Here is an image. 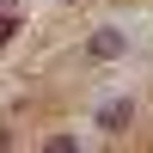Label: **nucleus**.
<instances>
[{
  "label": "nucleus",
  "mask_w": 153,
  "mask_h": 153,
  "mask_svg": "<svg viewBox=\"0 0 153 153\" xmlns=\"http://www.w3.org/2000/svg\"><path fill=\"white\" fill-rule=\"evenodd\" d=\"M123 123H135V104H129V98H110V104L98 110V129H104V135H123Z\"/></svg>",
  "instance_id": "1"
},
{
  "label": "nucleus",
  "mask_w": 153,
  "mask_h": 153,
  "mask_svg": "<svg viewBox=\"0 0 153 153\" xmlns=\"http://www.w3.org/2000/svg\"><path fill=\"white\" fill-rule=\"evenodd\" d=\"M92 55H104V61L123 55V37H117V31H98V37H92Z\"/></svg>",
  "instance_id": "2"
},
{
  "label": "nucleus",
  "mask_w": 153,
  "mask_h": 153,
  "mask_svg": "<svg viewBox=\"0 0 153 153\" xmlns=\"http://www.w3.org/2000/svg\"><path fill=\"white\" fill-rule=\"evenodd\" d=\"M19 37V19H12V6H0V43H12Z\"/></svg>",
  "instance_id": "3"
},
{
  "label": "nucleus",
  "mask_w": 153,
  "mask_h": 153,
  "mask_svg": "<svg viewBox=\"0 0 153 153\" xmlns=\"http://www.w3.org/2000/svg\"><path fill=\"white\" fill-rule=\"evenodd\" d=\"M0 6H19V0H0Z\"/></svg>",
  "instance_id": "4"
},
{
  "label": "nucleus",
  "mask_w": 153,
  "mask_h": 153,
  "mask_svg": "<svg viewBox=\"0 0 153 153\" xmlns=\"http://www.w3.org/2000/svg\"><path fill=\"white\" fill-rule=\"evenodd\" d=\"M0 147H6V129H0Z\"/></svg>",
  "instance_id": "5"
}]
</instances>
